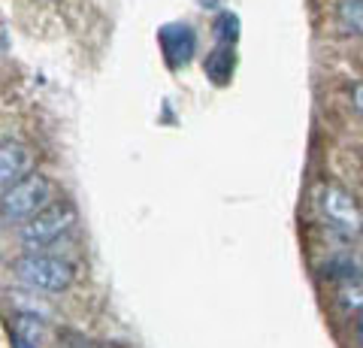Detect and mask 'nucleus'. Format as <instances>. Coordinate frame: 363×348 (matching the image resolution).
I'll use <instances>...</instances> for the list:
<instances>
[{
    "instance_id": "nucleus-10",
    "label": "nucleus",
    "mask_w": 363,
    "mask_h": 348,
    "mask_svg": "<svg viewBox=\"0 0 363 348\" xmlns=\"http://www.w3.org/2000/svg\"><path fill=\"white\" fill-rule=\"evenodd\" d=\"M354 106H357V112H363V82L354 85Z\"/></svg>"
},
{
    "instance_id": "nucleus-8",
    "label": "nucleus",
    "mask_w": 363,
    "mask_h": 348,
    "mask_svg": "<svg viewBox=\"0 0 363 348\" xmlns=\"http://www.w3.org/2000/svg\"><path fill=\"white\" fill-rule=\"evenodd\" d=\"M13 333L25 336V339L40 345L43 333H45V324H43V318L37 315V312H21V315H16V330Z\"/></svg>"
},
{
    "instance_id": "nucleus-4",
    "label": "nucleus",
    "mask_w": 363,
    "mask_h": 348,
    "mask_svg": "<svg viewBox=\"0 0 363 348\" xmlns=\"http://www.w3.org/2000/svg\"><path fill=\"white\" fill-rule=\"evenodd\" d=\"M318 203H321V212L336 230L348 233V237H357L363 230V212L357 206V200L351 197L345 188H339V185L321 188V200H318Z\"/></svg>"
},
{
    "instance_id": "nucleus-5",
    "label": "nucleus",
    "mask_w": 363,
    "mask_h": 348,
    "mask_svg": "<svg viewBox=\"0 0 363 348\" xmlns=\"http://www.w3.org/2000/svg\"><path fill=\"white\" fill-rule=\"evenodd\" d=\"M30 173H33V152L25 142L4 140V145H0V185H4V191L18 185Z\"/></svg>"
},
{
    "instance_id": "nucleus-6",
    "label": "nucleus",
    "mask_w": 363,
    "mask_h": 348,
    "mask_svg": "<svg viewBox=\"0 0 363 348\" xmlns=\"http://www.w3.org/2000/svg\"><path fill=\"white\" fill-rule=\"evenodd\" d=\"M339 28L345 33H363V0H339Z\"/></svg>"
},
{
    "instance_id": "nucleus-9",
    "label": "nucleus",
    "mask_w": 363,
    "mask_h": 348,
    "mask_svg": "<svg viewBox=\"0 0 363 348\" xmlns=\"http://www.w3.org/2000/svg\"><path fill=\"white\" fill-rule=\"evenodd\" d=\"M13 348H40V345H37V342H30V339H25V336L13 333Z\"/></svg>"
},
{
    "instance_id": "nucleus-2",
    "label": "nucleus",
    "mask_w": 363,
    "mask_h": 348,
    "mask_svg": "<svg viewBox=\"0 0 363 348\" xmlns=\"http://www.w3.org/2000/svg\"><path fill=\"white\" fill-rule=\"evenodd\" d=\"M13 273L21 285L33 291H49V294H61L73 285V266L61 261V257H49L40 252H28L13 261Z\"/></svg>"
},
{
    "instance_id": "nucleus-7",
    "label": "nucleus",
    "mask_w": 363,
    "mask_h": 348,
    "mask_svg": "<svg viewBox=\"0 0 363 348\" xmlns=\"http://www.w3.org/2000/svg\"><path fill=\"white\" fill-rule=\"evenodd\" d=\"M339 303H342L345 309L363 315V279L360 276L342 279V285H339Z\"/></svg>"
},
{
    "instance_id": "nucleus-11",
    "label": "nucleus",
    "mask_w": 363,
    "mask_h": 348,
    "mask_svg": "<svg viewBox=\"0 0 363 348\" xmlns=\"http://www.w3.org/2000/svg\"><path fill=\"white\" fill-rule=\"evenodd\" d=\"M357 342H360V345H363V321H360V324H357Z\"/></svg>"
},
{
    "instance_id": "nucleus-3",
    "label": "nucleus",
    "mask_w": 363,
    "mask_h": 348,
    "mask_svg": "<svg viewBox=\"0 0 363 348\" xmlns=\"http://www.w3.org/2000/svg\"><path fill=\"white\" fill-rule=\"evenodd\" d=\"M76 224V209L70 203H52L49 209H43L40 215H33L30 221L21 224L18 230V240L25 249L30 252H40L45 249L49 242H55L58 237H64Z\"/></svg>"
},
{
    "instance_id": "nucleus-1",
    "label": "nucleus",
    "mask_w": 363,
    "mask_h": 348,
    "mask_svg": "<svg viewBox=\"0 0 363 348\" xmlns=\"http://www.w3.org/2000/svg\"><path fill=\"white\" fill-rule=\"evenodd\" d=\"M55 188L43 173H30L28 179H21L18 185L4 191L0 200V212H4V224H25L33 215H40L43 209L52 206Z\"/></svg>"
}]
</instances>
